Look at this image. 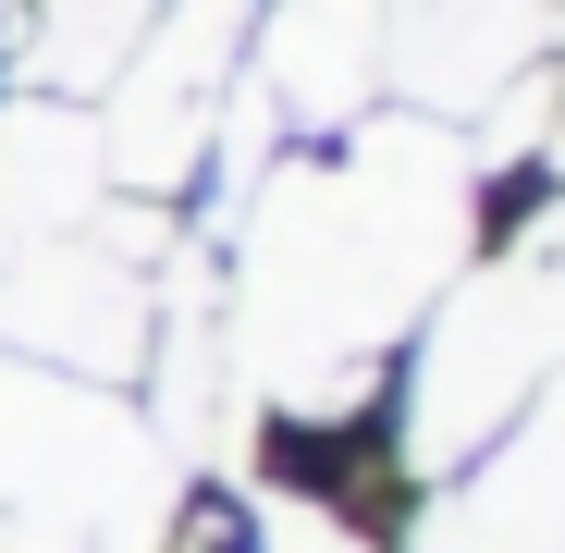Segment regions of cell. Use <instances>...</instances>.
Masks as SVG:
<instances>
[{"instance_id": "obj_3", "label": "cell", "mask_w": 565, "mask_h": 553, "mask_svg": "<svg viewBox=\"0 0 565 553\" xmlns=\"http://www.w3.org/2000/svg\"><path fill=\"white\" fill-rule=\"evenodd\" d=\"M553 382H565V210H541L492 270H467L430 308L418 382H406V455L418 468H467Z\"/></svg>"}, {"instance_id": "obj_8", "label": "cell", "mask_w": 565, "mask_h": 553, "mask_svg": "<svg viewBox=\"0 0 565 553\" xmlns=\"http://www.w3.org/2000/svg\"><path fill=\"white\" fill-rule=\"evenodd\" d=\"M369 74H382V0H270L258 25L270 124H356Z\"/></svg>"}, {"instance_id": "obj_9", "label": "cell", "mask_w": 565, "mask_h": 553, "mask_svg": "<svg viewBox=\"0 0 565 553\" xmlns=\"http://www.w3.org/2000/svg\"><path fill=\"white\" fill-rule=\"evenodd\" d=\"M270 553H356V541H344L332 517H296V504H282V517H270Z\"/></svg>"}, {"instance_id": "obj_6", "label": "cell", "mask_w": 565, "mask_h": 553, "mask_svg": "<svg viewBox=\"0 0 565 553\" xmlns=\"http://www.w3.org/2000/svg\"><path fill=\"white\" fill-rule=\"evenodd\" d=\"M418 553H565V382L516 418V443L467 480Z\"/></svg>"}, {"instance_id": "obj_2", "label": "cell", "mask_w": 565, "mask_h": 553, "mask_svg": "<svg viewBox=\"0 0 565 553\" xmlns=\"http://www.w3.org/2000/svg\"><path fill=\"white\" fill-rule=\"evenodd\" d=\"M172 443L99 382L0 357V553H160Z\"/></svg>"}, {"instance_id": "obj_1", "label": "cell", "mask_w": 565, "mask_h": 553, "mask_svg": "<svg viewBox=\"0 0 565 553\" xmlns=\"http://www.w3.org/2000/svg\"><path fill=\"white\" fill-rule=\"evenodd\" d=\"M467 246V148L443 124H369L344 160H296L258 172L246 210V332H234V382L282 394V406H344L369 382L430 284Z\"/></svg>"}, {"instance_id": "obj_4", "label": "cell", "mask_w": 565, "mask_h": 553, "mask_svg": "<svg viewBox=\"0 0 565 553\" xmlns=\"http://www.w3.org/2000/svg\"><path fill=\"white\" fill-rule=\"evenodd\" d=\"M234 38H246V0H160L148 38L124 50V86L99 111V172L111 184H184L222 136V99H234Z\"/></svg>"}, {"instance_id": "obj_7", "label": "cell", "mask_w": 565, "mask_h": 553, "mask_svg": "<svg viewBox=\"0 0 565 553\" xmlns=\"http://www.w3.org/2000/svg\"><path fill=\"white\" fill-rule=\"evenodd\" d=\"M99 124L62 111V99H13L0 111V270L86 234V210H99Z\"/></svg>"}, {"instance_id": "obj_5", "label": "cell", "mask_w": 565, "mask_h": 553, "mask_svg": "<svg viewBox=\"0 0 565 553\" xmlns=\"http://www.w3.org/2000/svg\"><path fill=\"white\" fill-rule=\"evenodd\" d=\"M148 234H62L38 258L0 270V357H25V369H62V382H111V369H136L148 344Z\"/></svg>"}]
</instances>
